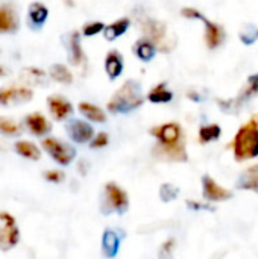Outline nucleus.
I'll return each instance as SVG.
<instances>
[{
	"instance_id": "1",
	"label": "nucleus",
	"mask_w": 258,
	"mask_h": 259,
	"mask_svg": "<svg viewBox=\"0 0 258 259\" xmlns=\"http://www.w3.org/2000/svg\"><path fill=\"white\" fill-rule=\"evenodd\" d=\"M151 134L158 140V146L155 150H160V153H158L160 158H164L169 161H176V162L187 161L184 132H182L181 124L166 123V124L151 129Z\"/></svg>"
},
{
	"instance_id": "2",
	"label": "nucleus",
	"mask_w": 258,
	"mask_h": 259,
	"mask_svg": "<svg viewBox=\"0 0 258 259\" xmlns=\"http://www.w3.org/2000/svg\"><path fill=\"white\" fill-rule=\"evenodd\" d=\"M144 103V96L140 82L128 79L111 97L106 108L111 114H129Z\"/></svg>"
},
{
	"instance_id": "3",
	"label": "nucleus",
	"mask_w": 258,
	"mask_h": 259,
	"mask_svg": "<svg viewBox=\"0 0 258 259\" xmlns=\"http://www.w3.org/2000/svg\"><path fill=\"white\" fill-rule=\"evenodd\" d=\"M233 150L236 161H248L258 156V118L243 124L233 140Z\"/></svg>"
},
{
	"instance_id": "4",
	"label": "nucleus",
	"mask_w": 258,
	"mask_h": 259,
	"mask_svg": "<svg viewBox=\"0 0 258 259\" xmlns=\"http://www.w3.org/2000/svg\"><path fill=\"white\" fill-rule=\"evenodd\" d=\"M140 27L149 41L155 44V47L161 52H170L175 47V41H172V36L167 32V26L163 21H158L151 17H143L140 20Z\"/></svg>"
},
{
	"instance_id": "5",
	"label": "nucleus",
	"mask_w": 258,
	"mask_h": 259,
	"mask_svg": "<svg viewBox=\"0 0 258 259\" xmlns=\"http://www.w3.org/2000/svg\"><path fill=\"white\" fill-rule=\"evenodd\" d=\"M129 208V199L128 194L116 184L108 182L103 190L102 202H100V211L103 215H108L111 212H117L119 215H123Z\"/></svg>"
},
{
	"instance_id": "6",
	"label": "nucleus",
	"mask_w": 258,
	"mask_h": 259,
	"mask_svg": "<svg viewBox=\"0 0 258 259\" xmlns=\"http://www.w3.org/2000/svg\"><path fill=\"white\" fill-rule=\"evenodd\" d=\"M20 241V229L15 219L5 211H0V250L8 252Z\"/></svg>"
},
{
	"instance_id": "7",
	"label": "nucleus",
	"mask_w": 258,
	"mask_h": 259,
	"mask_svg": "<svg viewBox=\"0 0 258 259\" xmlns=\"http://www.w3.org/2000/svg\"><path fill=\"white\" fill-rule=\"evenodd\" d=\"M44 150L52 156L53 161H56L59 165H68L76 158V149L67 143H62L56 138H46L43 140Z\"/></svg>"
},
{
	"instance_id": "8",
	"label": "nucleus",
	"mask_w": 258,
	"mask_h": 259,
	"mask_svg": "<svg viewBox=\"0 0 258 259\" xmlns=\"http://www.w3.org/2000/svg\"><path fill=\"white\" fill-rule=\"evenodd\" d=\"M20 26L17 6L12 0H0V33H14Z\"/></svg>"
},
{
	"instance_id": "9",
	"label": "nucleus",
	"mask_w": 258,
	"mask_h": 259,
	"mask_svg": "<svg viewBox=\"0 0 258 259\" xmlns=\"http://www.w3.org/2000/svg\"><path fill=\"white\" fill-rule=\"evenodd\" d=\"M33 97V93L27 87H3L0 88V105L2 106H11V105H20L26 103Z\"/></svg>"
},
{
	"instance_id": "10",
	"label": "nucleus",
	"mask_w": 258,
	"mask_h": 259,
	"mask_svg": "<svg viewBox=\"0 0 258 259\" xmlns=\"http://www.w3.org/2000/svg\"><path fill=\"white\" fill-rule=\"evenodd\" d=\"M65 131H67L70 140L78 143V144H85V143L91 141L93 137H94L93 126L88 124L87 121H82V120H78V118L68 120L67 124H65Z\"/></svg>"
},
{
	"instance_id": "11",
	"label": "nucleus",
	"mask_w": 258,
	"mask_h": 259,
	"mask_svg": "<svg viewBox=\"0 0 258 259\" xmlns=\"http://www.w3.org/2000/svg\"><path fill=\"white\" fill-rule=\"evenodd\" d=\"M202 196L205 202H225L233 197V191L224 188L207 175L202 178Z\"/></svg>"
},
{
	"instance_id": "12",
	"label": "nucleus",
	"mask_w": 258,
	"mask_h": 259,
	"mask_svg": "<svg viewBox=\"0 0 258 259\" xmlns=\"http://www.w3.org/2000/svg\"><path fill=\"white\" fill-rule=\"evenodd\" d=\"M62 41L67 47V55H68V61L71 65H81L85 61V55L81 46V33L78 30L64 35Z\"/></svg>"
},
{
	"instance_id": "13",
	"label": "nucleus",
	"mask_w": 258,
	"mask_h": 259,
	"mask_svg": "<svg viewBox=\"0 0 258 259\" xmlns=\"http://www.w3.org/2000/svg\"><path fill=\"white\" fill-rule=\"evenodd\" d=\"M47 105H49V111L53 115V118H56L59 121L65 120L67 117H70L73 114L71 103L67 99H64L62 96H56V94L50 96L47 99Z\"/></svg>"
},
{
	"instance_id": "14",
	"label": "nucleus",
	"mask_w": 258,
	"mask_h": 259,
	"mask_svg": "<svg viewBox=\"0 0 258 259\" xmlns=\"http://www.w3.org/2000/svg\"><path fill=\"white\" fill-rule=\"evenodd\" d=\"M120 241H122V235L119 234V231L106 229L102 235V253H103V256L108 259L116 258L119 253V249H120Z\"/></svg>"
},
{
	"instance_id": "15",
	"label": "nucleus",
	"mask_w": 258,
	"mask_h": 259,
	"mask_svg": "<svg viewBox=\"0 0 258 259\" xmlns=\"http://www.w3.org/2000/svg\"><path fill=\"white\" fill-rule=\"evenodd\" d=\"M47 17H49L47 6H44L40 2H33V3L29 5V9H27V21H29V27L30 29L40 30L44 26V23L47 21Z\"/></svg>"
},
{
	"instance_id": "16",
	"label": "nucleus",
	"mask_w": 258,
	"mask_h": 259,
	"mask_svg": "<svg viewBox=\"0 0 258 259\" xmlns=\"http://www.w3.org/2000/svg\"><path fill=\"white\" fill-rule=\"evenodd\" d=\"M202 21L205 23V42H207L208 49L214 50V49H217L224 42V39H225V30H224L222 26L210 21L205 17L202 18Z\"/></svg>"
},
{
	"instance_id": "17",
	"label": "nucleus",
	"mask_w": 258,
	"mask_h": 259,
	"mask_svg": "<svg viewBox=\"0 0 258 259\" xmlns=\"http://www.w3.org/2000/svg\"><path fill=\"white\" fill-rule=\"evenodd\" d=\"M125 68V62H123V56L119 50H111L106 53L105 58V71L109 77V80H116Z\"/></svg>"
},
{
	"instance_id": "18",
	"label": "nucleus",
	"mask_w": 258,
	"mask_h": 259,
	"mask_svg": "<svg viewBox=\"0 0 258 259\" xmlns=\"http://www.w3.org/2000/svg\"><path fill=\"white\" fill-rule=\"evenodd\" d=\"M24 123L27 126V129L36 135V137H43V135H47L50 131H52V124L47 121V118L38 112H33V114H29L26 118H24Z\"/></svg>"
},
{
	"instance_id": "19",
	"label": "nucleus",
	"mask_w": 258,
	"mask_h": 259,
	"mask_svg": "<svg viewBox=\"0 0 258 259\" xmlns=\"http://www.w3.org/2000/svg\"><path fill=\"white\" fill-rule=\"evenodd\" d=\"M237 188L258 193V164L248 167L240 175V178L237 181Z\"/></svg>"
},
{
	"instance_id": "20",
	"label": "nucleus",
	"mask_w": 258,
	"mask_h": 259,
	"mask_svg": "<svg viewBox=\"0 0 258 259\" xmlns=\"http://www.w3.org/2000/svg\"><path fill=\"white\" fill-rule=\"evenodd\" d=\"M134 53H135V56L140 59V61H143V62H149V61H152L154 58H155V55H157V47H155V44L152 42V41H149L148 38H140V39H137V42L134 44Z\"/></svg>"
},
{
	"instance_id": "21",
	"label": "nucleus",
	"mask_w": 258,
	"mask_h": 259,
	"mask_svg": "<svg viewBox=\"0 0 258 259\" xmlns=\"http://www.w3.org/2000/svg\"><path fill=\"white\" fill-rule=\"evenodd\" d=\"M20 77L27 85H38V87L47 85V74L36 67H24L20 73Z\"/></svg>"
},
{
	"instance_id": "22",
	"label": "nucleus",
	"mask_w": 258,
	"mask_h": 259,
	"mask_svg": "<svg viewBox=\"0 0 258 259\" xmlns=\"http://www.w3.org/2000/svg\"><path fill=\"white\" fill-rule=\"evenodd\" d=\"M131 26V20L128 17H123V18H119L116 20L114 23H111L109 26H106L103 29V36L106 41H114L117 39L119 36H122Z\"/></svg>"
},
{
	"instance_id": "23",
	"label": "nucleus",
	"mask_w": 258,
	"mask_h": 259,
	"mask_svg": "<svg viewBox=\"0 0 258 259\" xmlns=\"http://www.w3.org/2000/svg\"><path fill=\"white\" fill-rule=\"evenodd\" d=\"M78 109L90 121H94V123H105L106 121V114L103 112V109H100L99 106H96L93 103L81 102L79 106H78Z\"/></svg>"
},
{
	"instance_id": "24",
	"label": "nucleus",
	"mask_w": 258,
	"mask_h": 259,
	"mask_svg": "<svg viewBox=\"0 0 258 259\" xmlns=\"http://www.w3.org/2000/svg\"><path fill=\"white\" fill-rule=\"evenodd\" d=\"M258 94V73L257 74H252L248 77V82L246 85L243 87V90L239 93V96L236 97V102L239 103V106L242 108L243 103H246L249 99H252V96Z\"/></svg>"
},
{
	"instance_id": "25",
	"label": "nucleus",
	"mask_w": 258,
	"mask_h": 259,
	"mask_svg": "<svg viewBox=\"0 0 258 259\" xmlns=\"http://www.w3.org/2000/svg\"><path fill=\"white\" fill-rule=\"evenodd\" d=\"M14 149H15V152H17L20 156H23V158H26V159L38 161V159L41 158L40 149H38L33 143H30V141H17V143L14 144Z\"/></svg>"
},
{
	"instance_id": "26",
	"label": "nucleus",
	"mask_w": 258,
	"mask_h": 259,
	"mask_svg": "<svg viewBox=\"0 0 258 259\" xmlns=\"http://www.w3.org/2000/svg\"><path fill=\"white\" fill-rule=\"evenodd\" d=\"M172 99H173V93L167 90V85L164 82L158 83L148 94V100L152 103H169Z\"/></svg>"
},
{
	"instance_id": "27",
	"label": "nucleus",
	"mask_w": 258,
	"mask_h": 259,
	"mask_svg": "<svg viewBox=\"0 0 258 259\" xmlns=\"http://www.w3.org/2000/svg\"><path fill=\"white\" fill-rule=\"evenodd\" d=\"M222 135V129L219 124H205L199 129V143L208 144L213 141H217Z\"/></svg>"
},
{
	"instance_id": "28",
	"label": "nucleus",
	"mask_w": 258,
	"mask_h": 259,
	"mask_svg": "<svg viewBox=\"0 0 258 259\" xmlns=\"http://www.w3.org/2000/svg\"><path fill=\"white\" fill-rule=\"evenodd\" d=\"M49 76L53 79V80H56V82H59V83H71L73 82V74L70 73V70L65 67V65H62V64H53V65H50V68H49Z\"/></svg>"
},
{
	"instance_id": "29",
	"label": "nucleus",
	"mask_w": 258,
	"mask_h": 259,
	"mask_svg": "<svg viewBox=\"0 0 258 259\" xmlns=\"http://www.w3.org/2000/svg\"><path fill=\"white\" fill-rule=\"evenodd\" d=\"M0 134L5 137H18L21 134V126L12 118L0 115Z\"/></svg>"
},
{
	"instance_id": "30",
	"label": "nucleus",
	"mask_w": 258,
	"mask_h": 259,
	"mask_svg": "<svg viewBox=\"0 0 258 259\" xmlns=\"http://www.w3.org/2000/svg\"><path fill=\"white\" fill-rule=\"evenodd\" d=\"M179 196V188L178 187H175V185H172V184H163L161 187H160V199L163 200V202H172V200H175L176 197Z\"/></svg>"
},
{
	"instance_id": "31",
	"label": "nucleus",
	"mask_w": 258,
	"mask_h": 259,
	"mask_svg": "<svg viewBox=\"0 0 258 259\" xmlns=\"http://www.w3.org/2000/svg\"><path fill=\"white\" fill-rule=\"evenodd\" d=\"M258 39V29L252 24H248L245 27V30L240 32V41L245 44V46H252L255 41Z\"/></svg>"
},
{
	"instance_id": "32",
	"label": "nucleus",
	"mask_w": 258,
	"mask_h": 259,
	"mask_svg": "<svg viewBox=\"0 0 258 259\" xmlns=\"http://www.w3.org/2000/svg\"><path fill=\"white\" fill-rule=\"evenodd\" d=\"M105 27H106V26H105L102 21L87 23V24L84 26V29H82V33H84L85 36H94V35H97L99 32H103Z\"/></svg>"
},
{
	"instance_id": "33",
	"label": "nucleus",
	"mask_w": 258,
	"mask_h": 259,
	"mask_svg": "<svg viewBox=\"0 0 258 259\" xmlns=\"http://www.w3.org/2000/svg\"><path fill=\"white\" fill-rule=\"evenodd\" d=\"M108 143H109L108 134H106V132H99V134L90 141V147H91V149H102V147L108 146Z\"/></svg>"
},
{
	"instance_id": "34",
	"label": "nucleus",
	"mask_w": 258,
	"mask_h": 259,
	"mask_svg": "<svg viewBox=\"0 0 258 259\" xmlns=\"http://www.w3.org/2000/svg\"><path fill=\"white\" fill-rule=\"evenodd\" d=\"M44 179L49 181V182H53V184H59L64 181V173L62 171H58V170H49L44 173Z\"/></svg>"
},
{
	"instance_id": "35",
	"label": "nucleus",
	"mask_w": 258,
	"mask_h": 259,
	"mask_svg": "<svg viewBox=\"0 0 258 259\" xmlns=\"http://www.w3.org/2000/svg\"><path fill=\"white\" fill-rule=\"evenodd\" d=\"M181 15L186 17V18H190V20H201V21H202V18H204L202 12H199V11L195 9V8H182Z\"/></svg>"
},
{
	"instance_id": "36",
	"label": "nucleus",
	"mask_w": 258,
	"mask_h": 259,
	"mask_svg": "<svg viewBox=\"0 0 258 259\" xmlns=\"http://www.w3.org/2000/svg\"><path fill=\"white\" fill-rule=\"evenodd\" d=\"M175 241L173 240H169L163 244V247L160 249V258L161 259H170L172 258V247H173Z\"/></svg>"
},
{
	"instance_id": "37",
	"label": "nucleus",
	"mask_w": 258,
	"mask_h": 259,
	"mask_svg": "<svg viewBox=\"0 0 258 259\" xmlns=\"http://www.w3.org/2000/svg\"><path fill=\"white\" fill-rule=\"evenodd\" d=\"M187 205H189V208H190V209H195V211H199V209H214V208H210L208 205L195 203V202H192V200H189V202H187Z\"/></svg>"
},
{
	"instance_id": "38",
	"label": "nucleus",
	"mask_w": 258,
	"mask_h": 259,
	"mask_svg": "<svg viewBox=\"0 0 258 259\" xmlns=\"http://www.w3.org/2000/svg\"><path fill=\"white\" fill-rule=\"evenodd\" d=\"M9 74H11V68L0 64V77H6V76H9Z\"/></svg>"
},
{
	"instance_id": "39",
	"label": "nucleus",
	"mask_w": 258,
	"mask_h": 259,
	"mask_svg": "<svg viewBox=\"0 0 258 259\" xmlns=\"http://www.w3.org/2000/svg\"><path fill=\"white\" fill-rule=\"evenodd\" d=\"M187 96H189V99H190V100H193V102H201V100H202V99H201V96H199L198 93H195V91H189V94H187Z\"/></svg>"
}]
</instances>
